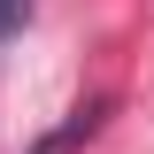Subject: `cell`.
<instances>
[{
    "label": "cell",
    "mask_w": 154,
    "mask_h": 154,
    "mask_svg": "<svg viewBox=\"0 0 154 154\" xmlns=\"http://www.w3.org/2000/svg\"><path fill=\"white\" fill-rule=\"evenodd\" d=\"M100 123H108V100H85V108H69V116H62L54 131H38V139H31V154H77L85 139L100 131Z\"/></svg>",
    "instance_id": "6da1fadb"
},
{
    "label": "cell",
    "mask_w": 154,
    "mask_h": 154,
    "mask_svg": "<svg viewBox=\"0 0 154 154\" xmlns=\"http://www.w3.org/2000/svg\"><path fill=\"white\" fill-rule=\"evenodd\" d=\"M23 16H31V0H0V38H16Z\"/></svg>",
    "instance_id": "7a4b0ae2"
}]
</instances>
